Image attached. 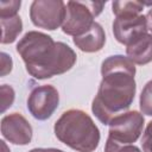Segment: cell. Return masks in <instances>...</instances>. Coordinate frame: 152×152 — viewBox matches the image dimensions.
I'll use <instances>...</instances> for the list:
<instances>
[{"mask_svg": "<svg viewBox=\"0 0 152 152\" xmlns=\"http://www.w3.org/2000/svg\"><path fill=\"white\" fill-rule=\"evenodd\" d=\"M74 44L83 52H97L102 50L106 43V33L103 27L99 23H94L91 28L82 36L72 38Z\"/></svg>", "mask_w": 152, "mask_h": 152, "instance_id": "obj_11", "label": "cell"}, {"mask_svg": "<svg viewBox=\"0 0 152 152\" xmlns=\"http://www.w3.org/2000/svg\"><path fill=\"white\" fill-rule=\"evenodd\" d=\"M104 4L97 1H68L62 31L72 37L88 32L95 23L94 19L103 11Z\"/></svg>", "mask_w": 152, "mask_h": 152, "instance_id": "obj_4", "label": "cell"}, {"mask_svg": "<svg viewBox=\"0 0 152 152\" xmlns=\"http://www.w3.org/2000/svg\"><path fill=\"white\" fill-rule=\"evenodd\" d=\"M1 76H5L12 71L13 62L11 56H8L6 52H1Z\"/></svg>", "mask_w": 152, "mask_h": 152, "instance_id": "obj_19", "label": "cell"}, {"mask_svg": "<svg viewBox=\"0 0 152 152\" xmlns=\"http://www.w3.org/2000/svg\"><path fill=\"white\" fill-rule=\"evenodd\" d=\"M28 152H64V151L58 150V148H53V147H49V148H44V147H36V148L30 150Z\"/></svg>", "mask_w": 152, "mask_h": 152, "instance_id": "obj_20", "label": "cell"}, {"mask_svg": "<svg viewBox=\"0 0 152 152\" xmlns=\"http://www.w3.org/2000/svg\"><path fill=\"white\" fill-rule=\"evenodd\" d=\"M127 57L138 65H145L152 62V34L144 33L126 45Z\"/></svg>", "mask_w": 152, "mask_h": 152, "instance_id": "obj_10", "label": "cell"}, {"mask_svg": "<svg viewBox=\"0 0 152 152\" xmlns=\"http://www.w3.org/2000/svg\"><path fill=\"white\" fill-rule=\"evenodd\" d=\"M145 2L141 1H113L112 2V11L115 14V17L125 15V14H141Z\"/></svg>", "mask_w": 152, "mask_h": 152, "instance_id": "obj_13", "label": "cell"}, {"mask_svg": "<svg viewBox=\"0 0 152 152\" xmlns=\"http://www.w3.org/2000/svg\"><path fill=\"white\" fill-rule=\"evenodd\" d=\"M0 129L2 137L14 145H27L32 140V126L20 113L5 115L1 119Z\"/></svg>", "mask_w": 152, "mask_h": 152, "instance_id": "obj_9", "label": "cell"}, {"mask_svg": "<svg viewBox=\"0 0 152 152\" xmlns=\"http://www.w3.org/2000/svg\"><path fill=\"white\" fill-rule=\"evenodd\" d=\"M17 52L26 71L37 80H46L69 71L76 63V52L63 42L39 31L26 32L18 42Z\"/></svg>", "mask_w": 152, "mask_h": 152, "instance_id": "obj_2", "label": "cell"}, {"mask_svg": "<svg viewBox=\"0 0 152 152\" xmlns=\"http://www.w3.org/2000/svg\"><path fill=\"white\" fill-rule=\"evenodd\" d=\"M134 63L124 55H113L101 64L102 80L91 102V112L103 125L128 110L134 101L137 84Z\"/></svg>", "mask_w": 152, "mask_h": 152, "instance_id": "obj_1", "label": "cell"}, {"mask_svg": "<svg viewBox=\"0 0 152 152\" xmlns=\"http://www.w3.org/2000/svg\"><path fill=\"white\" fill-rule=\"evenodd\" d=\"M139 106L142 114L152 116V80L144 86L139 99Z\"/></svg>", "mask_w": 152, "mask_h": 152, "instance_id": "obj_14", "label": "cell"}, {"mask_svg": "<svg viewBox=\"0 0 152 152\" xmlns=\"http://www.w3.org/2000/svg\"><path fill=\"white\" fill-rule=\"evenodd\" d=\"M146 20H147V28L148 31L152 32V6L148 8V12L146 14Z\"/></svg>", "mask_w": 152, "mask_h": 152, "instance_id": "obj_21", "label": "cell"}, {"mask_svg": "<svg viewBox=\"0 0 152 152\" xmlns=\"http://www.w3.org/2000/svg\"><path fill=\"white\" fill-rule=\"evenodd\" d=\"M147 32V20L144 14L119 15L113 21V34L120 44L127 45L140 34Z\"/></svg>", "mask_w": 152, "mask_h": 152, "instance_id": "obj_8", "label": "cell"}, {"mask_svg": "<svg viewBox=\"0 0 152 152\" xmlns=\"http://www.w3.org/2000/svg\"><path fill=\"white\" fill-rule=\"evenodd\" d=\"M104 152H141L139 147L132 144H119L112 139H107L104 144Z\"/></svg>", "mask_w": 152, "mask_h": 152, "instance_id": "obj_15", "label": "cell"}, {"mask_svg": "<svg viewBox=\"0 0 152 152\" xmlns=\"http://www.w3.org/2000/svg\"><path fill=\"white\" fill-rule=\"evenodd\" d=\"M1 23V44L13 43L23 31L21 18L17 15L0 17Z\"/></svg>", "mask_w": 152, "mask_h": 152, "instance_id": "obj_12", "label": "cell"}, {"mask_svg": "<svg viewBox=\"0 0 152 152\" xmlns=\"http://www.w3.org/2000/svg\"><path fill=\"white\" fill-rule=\"evenodd\" d=\"M0 90H1V103H2L1 112L4 113L7 108H10L12 106L14 97H15V94H14L13 88L8 84H2Z\"/></svg>", "mask_w": 152, "mask_h": 152, "instance_id": "obj_17", "label": "cell"}, {"mask_svg": "<svg viewBox=\"0 0 152 152\" xmlns=\"http://www.w3.org/2000/svg\"><path fill=\"white\" fill-rule=\"evenodd\" d=\"M21 6V1L19 0H1L0 1V17H8V15H17L18 11Z\"/></svg>", "mask_w": 152, "mask_h": 152, "instance_id": "obj_16", "label": "cell"}, {"mask_svg": "<svg viewBox=\"0 0 152 152\" xmlns=\"http://www.w3.org/2000/svg\"><path fill=\"white\" fill-rule=\"evenodd\" d=\"M141 146L144 152H152V120L147 124L141 138Z\"/></svg>", "mask_w": 152, "mask_h": 152, "instance_id": "obj_18", "label": "cell"}, {"mask_svg": "<svg viewBox=\"0 0 152 152\" xmlns=\"http://www.w3.org/2000/svg\"><path fill=\"white\" fill-rule=\"evenodd\" d=\"M56 138L77 152H94L101 139L100 129L82 109H69L62 113L53 126Z\"/></svg>", "mask_w": 152, "mask_h": 152, "instance_id": "obj_3", "label": "cell"}, {"mask_svg": "<svg viewBox=\"0 0 152 152\" xmlns=\"http://www.w3.org/2000/svg\"><path fill=\"white\" fill-rule=\"evenodd\" d=\"M66 4L62 0H34L30 6V19L37 27L55 31L63 25Z\"/></svg>", "mask_w": 152, "mask_h": 152, "instance_id": "obj_6", "label": "cell"}, {"mask_svg": "<svg viewBox=\"0 0 152 152\" xmlns=\"http://www.w3.org/2000/svg\"><path fill=\"white\" fill-rule=\"evenodd\" d=\"M145 118L138 110H127L109 122L108 138L119 144H133L142 134Z\"/></svg>", "mask_w": 152, "mask_h": 152, "instance_id": "obj_5", "label": "cell"}, {"mask_svg": "<svg viewBox=\"0 0 152 152\" xmlns=\"http://www.w3.org/2000/svg\"><path fill=\"white\" fill-rule=\"evenodd\" d=\"M59 104L58 90L51 84L33 88L27 97V109L30 114L40 121L52 116Z\"/></svg>", "mask_w": 152, "mask_h": 152, "instance_id": "obj_7", "label": "cell"}]
</instances>
